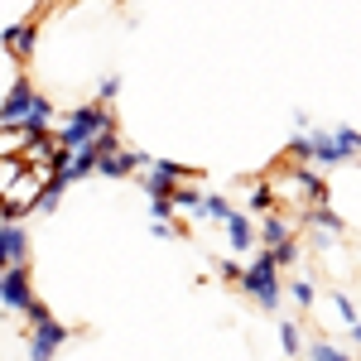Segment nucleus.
Segmentation results:
<instances>
[{"label": "nucleus", "instance_id": "20e7f679", "mask_svg": "<svg viewBox=\"0 0 361 361\" xmlns=\"http://www.w3.org/2000/svg\"><path fill=\"white\" fill-rule=\"evenodd\" d=\"M145 169H149V173H145L140 183H145V193H149V197H154V193H173L178 183H193V178H197V169L173 164V159H149Z\"/></svg>", "mask_w": 361, "mask_h": 361}, {"label": "nucleus", "instance_id": "5701e85b", "mask_svg": "<svg viewBox=\"0 0 361 361\" xmlns=\"http://www.w3.org/2000/svg\"><path fill=\"white\" fill-rule=\"evenodd\" d=\"M116 92H121V78H102V87H97V102H106V106H111Z\"/></svg>", "mask_w": 361, "mask_h": 361}, {"label": "nucleus", "instance_id": "412c9836", "mask_svg": "<svg viewBox=\"0 0 361 361\" xmlns=\"http://www.w3.org/2000/svg\"><path fill=\"white\" fill-rule=\"evenodd\" d=\"M284 294H289V299H294V304H299V308H313V299H318L308 279H294V284H284Z\"/></svg>", "mask_w": 361, "mask_h": 361}, {"label": "nucleus", "instance_id": "a211bd4d", "mask_svg": "<svg viewBox=\"0 0 361 361\" xmlns=\"http://www.w3.org/2000/svg\"><path fill=\"white\" fill-rule=\"evenodd\" d=\"M279 347L289 357H304V328L299 323H279Z\"/></svg>", "mask_w": 361, "mask_h": 361}, {"label": "nucleus", "instance_id": "4be33fe9", "mask_svg": "<svg viewBox=\"0 0 361 361\" xmlns=\"http://www.w3.org/2000/svg\"><path fill=\"white\" fill-rule=\"evenodd\" d=\"M333 313L342 318V323H352V318H357V304H352L347 294H333Z\"/></svg>", "mask_w": 361, "mask_h": 361}, {"label": "nucleus", "instance_id": "423d86ee", "mask_svg": "<svg viewBox=\"0 0 361 361\" xmlns=\"http://www.w3.org/2000/svg\"><path fill=\"white\" fill-rule=\"evenodd\" d=\"M0 44H5V54L29 63L34 58V44H39V20H20V25H10L0 34Z\"/></svg>", "mask_w": 361, "mask_h": 361}, {"label": "nucleus", "instance_id": "aec40b11", "mask_svg": "<svg viewBox=\"0 0 361 361\" xmlns=\"http://www.w3.org/2000/svg\"><path fill=\"white\" fill-rule=\"evenodd\" d=\"M270 255H275V265H279V270H289V265H299V241L289 236V241L270 246Z\"/></svg>", "mask_w": 361, "mask_h": 361}, {"label": "nucleus", "instance_id": "9b49d317", "mask_svg": "<svg viewBox=\"0 0 361 361\" xmlns=\"http://www.w3.org/2000/svg\"><path fill=\"white\" fill-rule=\"evenodd\" d=\"M299 222H304V226H313V231H333V236L342 231V217H337V212L328 207V202H308L304 212H299Z\"/></svg>", "mask_w": 361, "mask_h": 361}, {"label": "nucleus", "instance_id": "7ed1b4c3", "mask_svg": "<svg viewBox=\"0 0 361 361\" xmlns=\"http://www.w3.org/2000/svg\"><path fill=\"white\" fill-rule=\"evenodd\" d=\"M284 154H289V159H304V164H323V169L342 164V159H337V149H333V135H328V130H304V135H294Z\"/></svg>", "mask_w": 361, "mask_h": 361}, {"label": "nucleus", "instance_id": "6e6552de", "mask_svg": "<svg viewBox=\"0 0 361 361\" xmlns=\"http://www.w3.org/2000/svg\"><path fill=\"white\" fill-rule=\"evenodd\" d=\"M149 164V154H135V149H111V154H97V173L102 178H126V173H135V169Z\"/></svg>", "mask_w": 361, "mask_h": 361}, {"label": "nucleus", "instance_id": "a878e982", "mask_svg": "<svg viewBox=\"0 0 361 361\" xmlns=\"http://www.w3.org/2000/svg\"><path fill=\"white\" fill-rule=\"evenodd\" d=\"M347 333H352V342H361V318H352V323H347Z\"/></svg>", "mask_w": 361, "mask_h": 361}, {"label": "nucleus", "instance_id": "f257e3e1", "mask_svg": "<svg viewBox=\"0 0 361 361\" xmlns=\"http://www.w3.org/2000/svg\"><path fill=\"white\" fill-rule=\"evenodd\" d=\"M236 284H241V289H246L265 313H275L284 284H279V265H275V255H270V246L255 250V260H250V265H241V279H236Z\"/></svg>", "mask_w": 361, "mask_h": 361}, {"label": "nucleus", "instance_id": "b1692460", "mask_svg": "<svg viewBox=\"0 0 361 361\" xmlns=\"http://www.w3.org/2000/svg\"><path fill=\"white\" fill-rule=\"evenodd\" d=\"M149 231H154V236H159V241H173V236H178V231H173V222H169V217H154V222H149Z\"/></svg>", "mask_w": 361, "mask_h": 361}, {"label": "nucleus", "instance_id": "f3484780", "mask_svg": "<svg viewBox=\"0 0 361 361\" xmlns=\"http://www.w3.org/2000/svg\"><path fill=\"white\" fill-rule=\"evenodd\" d=\"M49 121H54V102L34 92V102H29V111H25V121H20V126H34V130H39V126H49Z\"/></svg>", "mask_w": 361, "mask_h": 361}, {"label": "nucleus", "instance_id": "0eeeda50", "mask_svg": "<svg viewBox=\"0 0 361 361\" xmlns=\"http://www.w3.org/2000/svg\"><path fill=\"white\" fill-rule=\"evenodd\" d=\"M29 102H34V82L29 78H15L10 92H5V102H0V126H20L29 111Z\"/></svg>", "mask_w": 361, "mask_h": 361}, {"label": "nucleus", "instance_id": "2eb2a0df", "mask_svg": "<svg viewBox=\"0 0 361 361\" xmlns=\"http://www.w3.org/2000/svg\"><path fill=\"white\" fill-rule=\"evenodd\" d=\"M226 212H231V202L222 193H202L197 197V217H207V222H226Z\"/></svg>", "mask_w": 361, "mask_h": 361}, {"label": "nucleus", "instance_id": "ddd939ff", "mask_svg": "<svg viewBox=\"0 0 361 361\" xmlns=\"http://www.w3.org/2000/svg\"><path fill=\"white\" fill-rule=\"evenodd\" d=\"M328 135H333V149H337V159H342V164L361 154V130H352V126H342V130H328Z\"/></svg>", "mask_w": 361, "mask_h": 361}, {"label": "nucleus", "instance_id": "1a4fd4ad", "mask_svg": "<svg viewBox=\"0 0 361 361\" xmlns=\"http://www.w3.org/2000/svg\"><path fill=\"white\" fill-rule=\"evenodd\" d=\"M0 260H5V265H25L29 260V236H25V226L15 222V217L0 222Z\"/></svg>", "mask_w": 361, "mask_h": 361}, {"label": "nucleus", "instance_id": "4468645a", "mask_svg": "<svg viewBox=\"0 0 361 361\" xmlns=\"http://www.w3.org/2000/svg\"><path fill=\"white\" fill-rule=\"evenodd\" d=\"M169 197H173V212H183V217H193V222H202V217H197V197H202V193H197L193 183H178V188H173Z\"/></svg>", "mask_w": 361, "mask_h": 361}, {"label": "nucleus", "instance_id": "f8f14e48", "mask_svg": "<svg viewBox=\"0 0 361 361\" xmlns=\"http://www.w3.org/2000/svg\"><path fill=\"white\" fill-rule=\"evenodd\" d=\"M226 241H231V250L255 246V222H250L246 212H226Z\"/></svg>", "mask_w": 361, "mask_h": 361}, {"label": "nucleus", "instance_id": "f03ea898", "mask_svg": "<svg viewBox=\"0 0 361 361\" xmlns=\"http://www.w3.org/2000/svg\"><path fill=\"white\" fill-rule=\"evenodd\" d=\"M102 126H116V116H111L106 102H87V106H78V111L63 121V130H58V149H78V145H87Z\"/></svg>", "mask_w": 361, "mask_h": 361}, {"label": "nucleus", "instance_id": "dca6fc26", "mask_svg": "<svg viewBox=\"0 0 361 361\" xmlns=\"http://www.w3.org/2000/svg\"><path fill=\"white\" fill-rule=\"evenodd\" d=\"M304 357H313V361H342V357H347V347H337V342H328V337H313V342H304Z\"/></svg>", "mask_w": 361, "mask_h": 361}, {"label": "nucleus", "instance_id": "39448f33", "mask_svg": "<svg viewBox=\"0 0 361 361\" xmlns=\"http://www.w3.org/2000/svg\"><path fill=\"white\" fill-rule=\"evenodd\" d=\"M34 323V337H29V357H54V352H63V342H68V328L58 323L54 313H39V318H29Z\"/></svg>", "mask_w": 361, "mask_h": 361}, {"label": "nucleus", "instance_id": "6ab92c4d", "mask_svg": "<svg viewBox=\"0 0 361 361\" xmlns=\"http://www.w3.org/2000/svg\"><path fill=\"white\" fill-rule=\"evenodd\" d=\"M275 202H279V193L270 183H250V212H270Z\"/></svg>", "mask_w": 361, "mask_h": 361}, {"label": "nucleus", "instance_id": "393cba45", "mask_svg": "<svg viewBox=\"0 0 361 361\" xmlns=\"http://www.w3.org/2000/svg\"><path fill=\"white\" fill-rule=\"evenodd\" d=\"M217 279H222V284H236V279H241V265H236V260H222V265H217Z\"/></svg>", "mask_w": 361, "mask_h": 361}, {"label": "nucleus", "instance_id": "9d476101", "mask_svg": "<svg viewBox=\"0 0 361 361\" xmlns=\"http://www.w3.org/2000/svg\"><path fill=\"white\" fill-rule=\"evenodd\" d=\"M289 236H294V222H289V217H279L275 207L265 212V222L255 226V241H265V246H279V241H289Z\"/></svg>", "mask_w": 361, "mask_h": 361}]
</instances>
